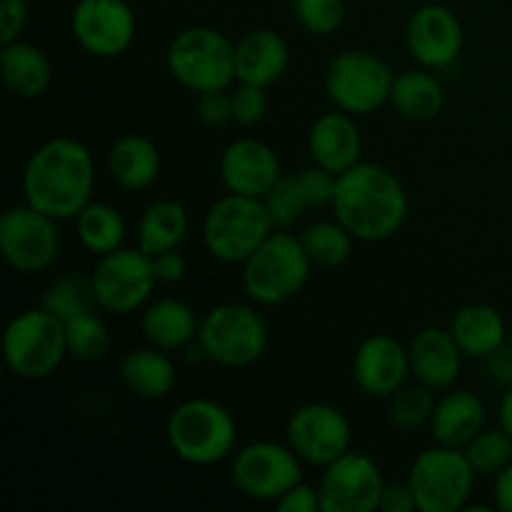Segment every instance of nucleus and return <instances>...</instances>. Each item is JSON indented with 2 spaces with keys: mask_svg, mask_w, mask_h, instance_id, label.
Segmentation results:
<instances>
[{
  "mask_svg": "<svg viewBox=\"0 0 512 512\" xmlns=\"http://www.w3.org/2000/svg\"><path fill=\"white\" fill-rule=\"evenodd\" d=\"M335 220L363 243L388 240L408 218V195L403 183L388 168L360 160L338 175L333 198Z\"/></svg>",
  "mask_w": 512,
  "mask_h": 512,
  "instance_id": "nucleus-1",
  "label": "nucleus"
},
{
  "mask_svg": "<svg viewBox=\"0 0 512 512\" xmlns=\"http://www.w3.org/2000/svg\"><path fill=\"white\" fill-rule=\"evenodd\" d=\"M93 155L73 138H55L30 155L23 173L25 203L55 220L78 218L90 203Z\"/></svg>",
  "mask_w": 512,
  "mask_h": 512,
  "instance_id": "nucleus-2",
  "label": "nucleus"
},
{
  "mask_svg": "<svg viewBox=\"0 0 512 512\" xmlns=\"http://www.w3.org/2000/svg\"><path fill=\"white\" fill-rule=\"evenodd\" d=\"M273 233L265 200L238 193L215 200L203 223L205 248L220 263H245Z\"/></svg>",
  "mask_w": 512,
  "mask_h": 512,
  "instance_id": "nucleus-3",
  "label": "nucleus"
},
{
  "mask_svg": "<svg viewBox=\"0 0 512 512\" xmlns=\"http://www.w3.org/2000/svg\"><path fill=\"white\" fill-rule=\"evenodd\" d=\"M313 260L303 240L285 230H275L243 263V288L255 303L280 305L293 300L310 278Z\"/></svg>",
  "mask_w": 512,
  "mask_h": 512,
  "instance_id": "nucleus-4",
  "label": "nucleus"
},
{
  "mask_svg": "<svg viewBox=\"0 0 512 512\" xmlns=\"http://www.w3.org/2000/svg\"><path fill=\"white\" fill-rule=\"evenodd\" d=\"M168 70L193 93L228 90L235 78V45L220 30L193 25L168 45Z\"/></svg>",
  "mask_w": 512,
  "mask_h": 512,
  "instance_id": "nucleus-5",
  "label": "nucleus"
},
{
  "mask_svg": "<svg viewBox=\"0 0 512 512\" xmlns=\"http://www.w3.org/2000/svg\"><path fill=\"white\" fill-rule=\"evenodd\" d=\"M238 428L228 410L213 400H185L168 418V443L183 463L215 465L228 458Z\"/></svg>",
  "mask_w": 512,
  "mask_h": 512,
  "instance_id": "nucleus-6",
  "label": "nucleus"
},
{
  "mask_svg": "<svg viewBox=\"0 0 512 512\" xmlns=\"http://www.w3.org/2000/svg\"><path fill=\"white\" fill-rule=\"evenodd\" d=\"M8 368L23 380H43L60 368L68 355L65 323L50 310H25L15 315L3 335Z\"/></svg>",
  "mask_w": 512,
  "mask_h": 512,
  "instance_id": "nucleus-7",
  "label": "nucleus"
},
{
  "mask_svg": "<svg viewBox=\"0 0 512 512\" xmlns=\"http://www.w3.org/2000/svg\"><path fill=\"white\" fill-rule=\"evenodd\" d=\"M200 353L223 368H248L268 348V325L253 308L240 303L215 305L198 330Z\"/></svg>",
  "mask_w": 512,
  "mask_h": 512,
  "instance_id": "nucleus-8",
  "label": "nucleus"
},
{
  "mask_svg": "<svg viewBox=\"0 0 512 512\" xmlns=\"http://www.w3.org/2000/svg\"><path fill=\"white\" fill-rule=\"evenodd\" d=\"M395 75L368 50H345L325 70V90L343 113L370 115L390 100Z\"/></svg>",
  "mask_w": 512,
  "mask_h": 512,
  "instance_id": "nucleus-9",
  "label": "nucleus"
},
{
  "mask_svg": "<svg viewBox=\"0 0 512 512\" xmlns=\"http://www.w3.org/2000/svg\"><path fill=\"white\" fill-rule=\"evenodd\" d=\"M475 468L460 448L425 450L410 468V488L420 512H458L468 505L475 485Z\"/></svg>",
  "mask_w": 512,
  "mask_h": 512,
  "instance_id": "nucleus-10",
  "label": "nucleus"
},
{
  "mask_svg": "<svg viewBox=\"0 0 512 512\" xmlns=\"http://www.w3.org/2000/svg\"><path fill=\"white\" fill-rule=\"evenodd\" d=\"M95 303L113 315L135 313L153 293L155 270L153 258L143 250L118 248L108 255H100L93 275Z\"/></svg>",
  "mask_w": 512,
  "mask_h": 512,
  "instance_id": "nucleus-11",
  "label": "nucleus"
},
{
  "mask_svg": "<svg viewBox=\"0 0 512 512\" xmlns=\"http://www.w3.org/2000/svg\"><path fill=\"white\" fill-rule=\"evenodd\" d=\"M60 250V233L55 218L40 213L33 205H15L0 218V253L10 268L33 275L53 265Z\"/></svg>",
  "mask_w": 512,
  "mask_h": 512,
  "instance_id": "nucleus-12",
  "label": "nucleus"
},
{
  "mask_svg": "<svg viewBox=\"0 0 512 512\" xmlns=\"http://www.w3.org/2000/svg\"><path fill=\"white\" fill-rule=\"evenodd\" d=\"M233 483L248 498L278 503L290 488L303 483L300 458L293 448L278 443H250L235 455Z\"/></svg>",
  "mask_w": 512,
  "mask_h": 512,
  "instance_id": "nucleus-13",
  "label": "nucleus"
},
{
  "mask_svg": "<svg viewBox=\"0 0 512 512\" xmlns=\"http://www.w3.org/2000/svg\"><path fill=\"white\" fill-rule=\"evenodd\" d=\"M385 480L375 460L363 453H345L320 478L318 495L323 512H375L380 510Z\"/></svg>",
  "mask_w": 512,
  "mask_h": 512,
  "instance_id": "nucleus-14",
  "label": "nucleus"
},
{
  "mask_svg": "<svg viewBox=\"0 0 512 512\" xmlns=\"http://www.w3.org/2000/svg\"><path fill=\"white\" fill-rule=\"evenodd\" d=\"M353 428L338 408L308 403L288 420V443L303 463L325 468L350 450Z\"/></svg>",
  "mask_w": 512,
  "mask_h": 512,
  "instance_id": "nucleus-15",
  "label": "nucleus"
},
{
  "mask_svg": "<svg viewBox=\"0 0 512 512\" xmlns=\"http://www.w3.org/2000/svg\"><path fill=\"white\" fill-rule=\"evenodd\" d=\"M70 28L90 55L118 58L133 45L135 15L125 0H78Z\"/></svg>",
  "mask_w": 512,
  "mask_h": 512,
  "instance_id": "nucleus-16",
  "label": "nucleus"
},
{
  "mask_svg": "<svg viewBox=\"0 0 512 512\" xmlns=\"http://www.w3.org/2000/svg\"><path fill=\"white\" fill-rule=\"evenodd\" d=\"M408 50L423 68H448L463 50V25L458 15L445 5H423L415 10L405 30Z\"/></svg>",
  "mask_w": 512,
  "mask_h": 512,
  "instance_id": "nucleus-17",
  "label": "nucleus"
},
{
  "mask_svg": "<svg viewBox=\"0 0 512 512\" xmlns=\"http://www.w3.org/2000/svg\"><path fill=\"white\" fill-rule=\"evenodd\" d=\"M410 375V353L390 335H373L355 350L353 378L370 398H393Z\"/></svg>",
  "mask_w": 512,
  "mask_h": 512,
  "instance_id": "nucleus-18",
  "label": "nucleus"
},
{
  "mask_svg": "<svg viewBox=\"0 0 512 512\" xmlns=\"http://www.w3.org/2000/svg\"><path fill=\"white\" fill-rule=\"evenodd\" d=\"M220 178L230 193L265 198L280 175V160L268 143L255 138L235 140L220 158Z\"/></svg>",
  "mask_w": 512,
  "mask_h": 512,
  "instance_id": "nucleus-19",
  "label": "nucleus"
},
{
  "mask_svg": "<svg viewBox=\"0 0 512 512\" xmlns=\"http://www.w3.org/2000/svg\"><path fill=\"white\" fill-rule=\"evenodd\" d=\"M410 375L430 390L453 388L463 368V350L450 330L425 328L413 338L408 348Z\"/></svg>",
  "mask_w": 512,
  "mask_h": 512,
  "instance_id": "nucleus-20",
  "label": "nucleus"
},
{
  "mask_svg": "<svg viewBox=\"0 0 512 512\" xmlns=\"http://www.w3.org/2000/svg\"><path fill=\"white\" fill-rule=\"evenodd\" d=\"M308 148L315 165L335 175H343L345 170L360 163L363 138L348 113H325L310 128Z\"/></svg>",
  "mask_w": 512,
  "mask_h": 512,
  "instance_id": "nucleus-21",
  "label": "nucleus"
},
{
  "mask_svg": "<svg viewBox=\"0 0 512 512\" xmlns=\"http://www.w3.org/2000/svg\"><path fill=\"white\" fill-rule=\"evenodd\" d=\"M288 63V43L275 30H250L235 43V78H238V83L270 88L283 78Z\"/></svg>",
  "mask_w": 512,
  "mask_h": 512,
  "instance_id": "nucleus-22",
  "label": "nucleus"
},
{
  "mask_svg": "<svg viewBox=\"0 0 512 512\" xmlns=\"http://www.w3.org/2000/svg\"><path fill=\"white\" fill-rule=\"evenodd\" d=\"M483 423V400L470 390H455V393H448L438 400L433 418H430V430L440 445L465 448L483 430Z\"/></svg>",
  "mask_w": 512,
  "mask_h": 512,
  "instance_id": "nucleus-23",
  "label": "nucleus"
},
{
  "mask_svg": "<svg viewBox=\"0 0 512 512\" xmlns=\"http://www.w3.org/2000/svg\"><path fill=\"white\" fill-rule=\"evenodd\" d=\"M455 343L470 358H490L505 343V320L493 305L470 303L450 323Z\"/></svg>",
  "mask_w": 512,
  "mask_h": 512,
  "instance_id": "nucleus-24",
  "label": "nucleus"
},
{
  "mask_svg": "<svg viewBox=\"0 0 512 512\" xmlns=\"http://www.w3.org/2000/svg\"><path fill=\"white\" fill-rule=\"evenodd\" d=\"M0 73H3L5 85L10 93L20 95V98H38L48 90L50 78H53V68L45 53L35 45L23 43V40H13L5 43L0 50Z\"/></svg>",
  "mask_w": 512,
  "mask_h": 512,
  "instance_id": "nucleus-25",
  "label": "nucleus"
},
{
  "mask_svg": "<svg viewBox=\"0 0 512 512\" xmlns=\"http://www.w3.org/2000/svg\"><path fill=\"white\" fill-rule=\"evenodd\" d=\"M120 380L140 400H160L175 388V365L160 348L130 350L120 363Z\"/></svg>",
  "mask_w": 512,
  "mask_h": 512,
  "instance_id": "nucleus-26",
  "label": "nucleus"
},
{
  "mask_svg": "<svg viewBox=\"0 0 512 512\" xmlns=\"http://www.w3.org/2000/svg\"><path fill=\"white\" fill-rule=\"evenodd\" d=\"M108 168L123 190H143L160 175V153L143 135H123L110 148Z\"/></svg>",
  "mask_w": 512,
  "mask_h": 512,
  "instance_id": "nucleus-27",
  "label": "nucleus"
},
{
  "mask_svg": "<svg viewBox=\"0 0 512 512\" xmlns=\"http://www.w3.org/2000/svg\"><path fill=\"white\" fill-rule=\"evenodd\" d=\"M143 335L160 350H180L198 338L200 323L193 308L180 300H160L143 313Z\"/></svg>",
  "mask_w": 512,
  "mask_h": 512,
  "instance_id": "nucleus-28",
  "label": "nucleus"
},
{
  "mask_svg": "<svg viewBox=\"0 0 512 512\" xmlns=\"http://www.w3.org/2000/svg\"><path fill=\"white\" fill-rule=\"evenodd\" d=\"M190 220L188 213L175 200H158L148 205L138 223V245L150 258L168 250H178L188 238Z\"/></svg>",
  "mask_w": 512,
  "mask_h": 512,
  "instance_id": "nucleus-29",
  "label": "nucleus"
},
{
  "mask_svg": "<svg viewBox=\"0 0 512 512\" xmlns=\"http://www.w3.org/2000/svg\"><path fill=\"white\" fill-rule=\"evenodd\" d=\"M390 103L408 120H433L445 105V90L435 75L425 70H408L398 75L390 90Z\"/></svg>",
  "mask_w": 512,
  "mask_h": 512,
  "instance_id": "nucleus-30",
  "label": "nucleus"
},
{
  "mask_svg": "<svg viewBox=\"0 0 512 512\" xmlns=\"http://www.w3.org/2000/svg\"><path fill=\"white\" fill-rule=\"evenodd\" d=\"M80 243L95 255H108L118 250L125 240V220L113 205L88 203L75 218Z\"/></svg>",
  "mask_w": 512,
  "mask_h": 512,
  "instance_id": "nucleus-31",
  "label": "nucleus"
},
{
  "mask_svg": "<svg viewBox=\"0 0 512 512\" xmlns=\"http://www.w3.org/2000/svg\"><path fill=\"white\" fill-rule=\"evenodd\" d=\"M303 248L313 265L318 268H340L353 253V235L335 220V223H313L300 233Z\"/></svg>",
  "mask_w": 512,
  "mask_h": 512,
  "instance_id": "nucleus-32",
  "label": "nucleus"
},
{
  "mask_svg": "<svg viewBox=\"0 0 512 512\" xmlns=\"http://www.w3.org/2000/svg\"><path fill=\"white\" fill-rule=\"evenodd\" d=\"M65 338H68V353L88 363L103 358L110 348L108 328L93 310L65 320Z\"/></svg>",
  "mask_w": 512,
  "mask_h": 512,
  "instance_id": "nucleus-33",
  "label": "nucleus"
},
{
  "mask_svg": "<svg viewBox=\"0 0 512 512\" xmlns=\"http://www.w3.org/2000/svg\"><path fill=\"white\" fill-rule=\"evenodd\" d=\"M95 303L93 280L78 278V275H65V278L55 280L48 290H45L43 308L50 310L55 318L65 320L75 318L80 313H88L90 305Z\"/></svg>",
  "mask_w": 512,
  "mask_h": 512,
  "instance_id": "nucleus-34",
  "label": "nucleus"
},
{
  "mask_svg": "<svg viewBox=\"0 0 512 512\" xmlns=\"http://www.w3.org/2000/svg\"><path fill=\"white\" fill-rule=\"evenodd\" d=\"M470 465L480 475H498L505 465L512 463V438L503 428L480 430L468 445H465Z\"/></svg>",
  "mask_w": 512,
  "mask_h": 512,
  "instance_id": "nucleus-35",
  "label": "nucleus"
},
{
  "mask_svg": "<svg viewBox=\"0 0 512 512\" xmlns=\"http://www.w3.org/2000/svg\"><path fill=\"white\" fill-rule=\"evenodd\" d=\"M438 400L433 398V390L425 385H403L390 400V418L400 430H418L430 423Z\"/></svg>",
  "mask_w": 512,
  "mask_h": 512,
  "instance_id": "nucleus-36",
  "label": "nucleus"
},
{
  "mask_svg": "<svg viewBox=\"0 0 512 512\" xmlns=\"http://www.w3.org/2000/svg\"><path fill=\"white\" fill-rule=\"evenodd\" d=\"M263 200L268 205V213L273 218L275 230H288L308 210V203H305L303 193H300V185L295 175H288V178L283 175Z\"/></svg>",
  "mask_w": 512,
  "mask_h": 512,
  "instance_id": "nucleus-37",
  "label": "nucleus"
},
{
  "mask_svg": "<svg viewBox=\"0 0 512 512\" xmlns=\"http://www.w3.org/2000/svg\"><path fill=\"white\" fill-rule=\"evenodd\" d=\"M300 25L315 35H330L345 23L343 0H295Z\"/></svg>",
  "mask_w": 512,
  "mask_h": 512,
  "instance_id": "nucleus-38",
  "label": "nucleus"
},
{
  "mask_svg": "<svg viewBox=\"0 0 512 512\" xmlns=\"http://www.w3.org/2000/svg\"><path fill=\"white\" fill-rule=\"evenodd\" d=\"M230 105H233V120L238 125H255L268 113V95L265 88L250 83H238L230 90Z\"/></svg>",
  "mask_w": 512,
  "mask_h": 512,
  "instance_id": "nucleus-39",
  "label": "nucleus"
},
{
  "mask_svg": "<svg viewBox=\"0 0 512 512\" xmlns=\"http://www.w3.org/2000/svg\"><path fill=\"white\" fill-rule=\"evenodd\" d=\"M295 178H298L300 193H303L308 208H325V205H333L335 188H338V175L315 165V168H305L303 173H298Z\"/></svg>",
  "mask_w": 512,
  "mask_h": 512,
  "instance_id": "nucleus-40",
  "label": "nucleus"
},
{
  "mask_svg": "<svg viewBox=\"0 0 512 512\" xmlns=\"http://www.w3.org/2000/svg\"><path fill=\"white\" fill-rule=\"evenodd\" d=\"M195 110H198L200 123H205L208 128H218V125H225L228 120H233V105H230L228 90L200 93Z\"/></svg>",
  "mask_w": 512,
  "mask_h": 512,
  "instance_id": "nucleus-41",
  "label": "nucleus"
},
{
  "mask_svg": "<svg viewBox=\"0 0 512 512\" xmlns=\"http://www.w3.org/2000/svg\"><path fill=\"white\" fill-rule=\"evenodd\" d=\"M28 23V3L25 0H0V43H13L20 38Z\"/></svg>",
  "mask_w": 512,
  "mask_h": 512,
  "instance_id": "nucleus-42",
  "label": "nucleus"
},
{
  "mask_svg": "<svg viewBox=\"0 0 512 512\" xmlns=\"http://www.w3.org/2000/svg\"><path fill=\"white\" fill-rule=\"evenodd\" d=\"M275 505H278L280 512H318L320 495L318 490H313L310 485L298 483L295 488H290Z\"/></svg>",
  "mask_w": 512,
  "mask_h": 512,
  "instance_id": "nucleus-43",
  "label": "nucleus"
},
{
  "mask_svg": "<svg viewBox=\"0 0 512 512\" xmlns=\"http://www.w3.org/2000/svg\"><path fill=\"white\" fill-rule=\"evenodd\" d=\"M380 510L383 512H415V493L410 483H385L383 498H380Z\"/></svg>",
  "mask_w": 512,
  "mask_h": 512,
  "instance_id": "nucleus-44",
  "label": "nucleus"
},
{
  "mask_svg": "<svg viewBox=\"0 0 512 512\" xmlns=\"http://www.w3.org/2000/svg\"><path fill=\"white\" fill-rule=\"evenodd\" d=\"M153 270L158 283H178L185 275V258L178 250H168V253L153 255Z\"/></svg>",
  "mask_w": 512,
  "mask_h": 512,
  "instance_id": "nucleus-45",
  "label": "nucleus"
},
{
  "mask_svg": "<svg viewBox=\"0 0 512 512\" xmlns=\"http://www.w3.org/2000/svg\"><path fill=\"white\" fill-rule=\"evenodd\" d=\"M490 370L500 383L512 385V345H500L493 355H490Z\"/></svg>",
  "mask_w": 512,
  "mask_h": 512,
  "instance_id": "nucleus-46",
  "label": "nucleus"
},
{
  "mask_svg": "<svg viewBox=\"0 0 512 512\" xmlns=\"http://www.w3.org/2000/svg\"><path fill=\"white\" fill-rule=\"evenodd\" d=\"M495 508L512 512V463L505 465L495 478Z\"/></svg>",
  "mask_w": 512,
  "mask_h": 512,
  "instance_id": "nucleus-47",
  "label": "nucleus"
},
{
  "mask_svg": "<svg viewBox=\"0 0 512 512\" xmlns=\"http://www.w3.org/2000/svg\"><path fill=\"white\" fill-rule=\"evenodd\" d=\"M500 428L512 438V385L500 400Z\"/></svg>",
  "mask_w": 512,
  "mask_h": 512,
  "instance_id": "nucleus-48",
  "label": "nucleus"
}]
</instances>
